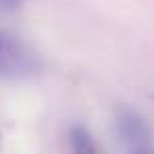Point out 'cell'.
Returning <instances> with one entry per match:
<instances>
[{
    "mask_svg": "<svg viewBox=\"0 0 154 154\" xmlns=\"http://www.w3.org/2000/svg\"><path fill=\"white\" fill-rule=\"evenodd\" d=\"M150 98H152V100H154V94H152V96H150Z\"/></svg>",
    "mask_w": 154,
    "mask_h": 154,
    "instance_id": "7",
    "label": "cell"
},
{
    "mask_svg": "<svg viewBox=\"0 0 154 154\" xmlns=\"http://www.w3.org/2000/svg\"><path fill=\"white\" fill-rule=\"evenodd\" d=\"M69 146H71V154H100L94 135L83 125H73L69 129Z\"/></svg>",
    "mask_w": 154,
    "mask_h": 154,
    "instance_id": "3",
    "label": "cell"
},
{
    "mask_svg": "<svg viewBox=\"0 0 154 154\" xmlns=\"http://www.w3.org/2000/svg\"><path fill=\"white\" fill-rule=\"evenodd\" d=\"M25 0H0V8L2 11H17L23 6Z\"/></svg>",
    "mask_w": 154,
    "mask_h": 154,
    "instance_id": "4",
    "label": "cell"
},
{
    "mask_svg": "<svg viewBox=\"0 0 154 154\" xmlns=\"http://www.w3.org/2000/svg\"><path fill=\"white\" fill-rule=\"evenodd\" d=\"M0 69H6L13 75H19L21 71H33V54L23 50L21 44H11L8 50L4 46L0 48Z\"/></svg>",
    "mask_w": 154,
    "mask_h": 154,
    "instance_id": "2",
    "label": "cell"
},
{
    "mask_svg": "<svg viewBox=\"0 0 154 154\" xmlns=\"http://www.w3.org/2000/svg\"><path fill=\"white\" fill-rule=\"evenodd\" d=\"M0 48H2V40H0Z\"/></svg>",
    "mask_w": 154,
    "mask_h": 154,
    "instance_id": "6",
    "label": "cell"
},
{
    "mask_svg": "<svg viewBox=\"0 0 154 154\" xmlns=\"http://www.w3.org/2000/svg\"><path fill=\"white\" fill-rule=\"evenodd\" d=\"M115 129L131 154L144 152L150 148L152 129L144 121V117H140L135 110L127 106H119L115 110Z\"/></svg>",
    "mask_w": 154,
    "mask_h": 154,
    "instance_id": "1",
    "label": "cell"
},
{
    "mask_svg": "<svg viewBox=\"0 0 154 154\" xmlns=\"http://www.w3.org/2000/svg\"><path fill=\"white\" fill-rule=\"evenodd\" d=\"M137 154H154L152 148H148V150H144V152H137Z\"/></svg>",
    "mask_w": 154,
    "mask_h": 154,
    "instance_id": "5",
    "label": "cell"
}]
</instances>
